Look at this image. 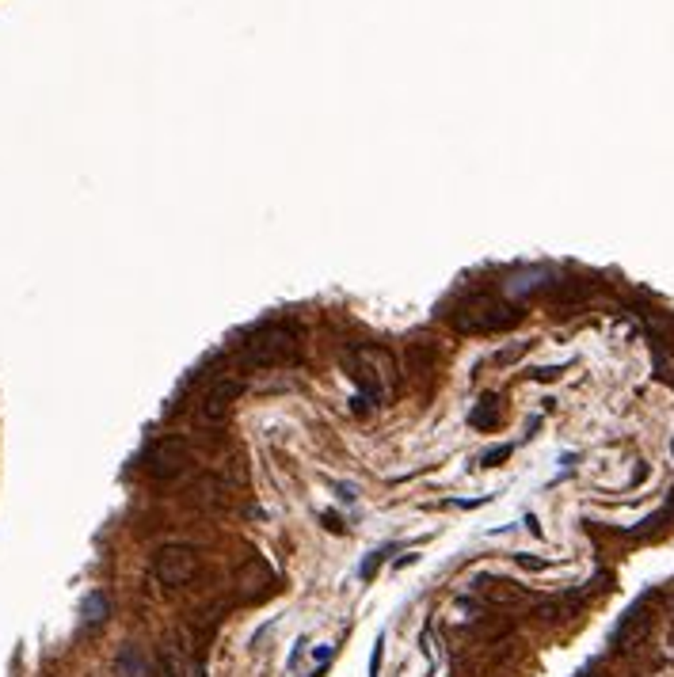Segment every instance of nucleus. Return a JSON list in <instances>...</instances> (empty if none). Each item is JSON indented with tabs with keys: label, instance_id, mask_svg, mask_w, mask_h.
Instances as JSON below:
<instances>
[{
	"label": "nucleus",
	"instance_id": "nucleus-1",
	"mask_svg": "<svg viewBox=\"0 0 674 677\" xmlns=\"http://www.w3.org/2000/svg\"><path fill=\"white\" fill-rule=\"evenodd\" d=\"M442 320L461 335H495V331L514 327L522 320V308L495 293H465L442 308Z\"/></svg>",
	"mask_w": 674,
	"mask_h": 677
},
{
	"label": "nucleus",
	"instance_id": "nucleus-2",
	"mask_svg": "<svg viewBox=\"0 0 674 677\" xmlns=\"http://www.w3.org/2000/svg\"><path fill=\"white\" fill-rule=\"evenodd\" d=\"M343 365H347V377L358 384L362 404L370 399L373 407H381L400 388V365H396L393 350H385V347H355L343 358Z\"/></svg>",
	"mask_w": 674,
	"mask_h": 677
},
{
	"label": "nucleus",
	"instance_id": "nucleus-3",
	"mask_svg": "<svg viewBox=\"0 0 674 677\" xmlns=\"http://www.w3.org/2000/svg\"><path fill=\"white\" fill-rule=\"evenodd\" d=\"M240 362L248 369H274V365L297 362V327L282 324V320H267V324L252 327L248 339L237 347Z\"/></svg>",
	"mask_w": 674,
	"mask_h": 677
},
{
	"label": "nucleus",
	"instance_id": "nucleus-4",
	"mask_svg": "<svg viewBox=\"0 0 674 677\" xmlns=\"http://www.w3.org/2000/svg\"><path fill=\"white\" fill-rule=\"evenodd\" d=\"M138 464L145 468L152 480H160V483H172V480H180V476L187 472V464H191V446H187L183 438H152L145 453L138 457Z\"/></svg>",
	"mask_w": 674,
	"mask_h": 677
},
{
	"label": "nucleus",
	"instance_id": "nucleus-5",
	"mask_svg": "<svg viewBox=\"0 0 674 677\" xmlns=\"http://www.w3.org/2000/svg\"><path fill=\"white\" fill-rule=\"evenodd\" d=\"M198 567V552L191 545H164L157 556H152V582L164 586V590H180V586L195 574Z\"/></svg>",
	"mask_w": 674,
	"mask_h": 677
},
{
	"label": "nucleus",
	"instance_id": "nucleus-6",
	"mask_svg": "<svg viewBox=\"0 0 674 677\" xmlns=\"http://www.w3.org/2000/svg\"><path fill=\"white\" fill-rule=\"evenodd\" d=\"M244 392V384L237 381L233 373H221L214 377V384L202 392V399H198V419L202 423H221V419L229 415V407H233V399Z\"/></svg>",
	"mask_w": 674,
	"mask_h": 677
},
{
	"label": "nucleus",
	"instance_id": "nucleus-7",
	"mask_svg": "<svg viewBox=\"0 0 674 677\" xmlns=\"http://www.w3.org/2000/svg\"><path fill=\"white\" fill-rule=\"evenodd\" d=\"M237 586H240V594H244V597H263L259 586L274 590V571H271V563H267V560H259V556H252L244 567H240Z\"/></svg>",
	"mask_w": 674,
	"mask_h": 677
},
{
	"label": "nucleus",
	"instance_id": "nucleus-8",
	"mask_svg": "<svg viewBox=\"0 0 674 677\" xmlns=\"http://www.w3.org/2000/svg\"><path fill=\"white\" fill-rule=\"evenodd\" d=\"M648 624H651V616H648L644 602L633 605V609H628V613L621 616V624H617V631H613V647H617V651H628V647H633V643H636V639L648 631Z\"/></svg>",
	"mask_w": 674,
	"mask_h": 677
},
{
	"label": "nucleus",
	"instance_id": "nucleus-9",
	"mask_svg": "<svg viewBox=\"0 0 674 677\" xmlns=\"http://www.w3.org/2000/svg\"><path fill=\"white\" fill-rule=\"evenodd\" d=\"M503 423V399L488 392V396H480V404L469 411V426L472 430H495Z\"/></svg>",
	"mask_w": 674,
	"mask_h": 677
},
{
	"label": "nucleus",
	"instance_id": "nucleus-10",
	"mask_svg": "<svg viewBox=\"0 0 674 677\" xmlns=\"http://www.w3.org/2000/svg\"><path fill=\"white\" fill-rule=\"evenodd\" d=\"M435 362H438V347H435V342H427V339H412V342H408V373L427 377L430 369H435Z\"/></svg>",
	"mask_w": 674,
	"mask_h": 677
},
{
	"label": "nucleus",
	"instance_id": "nucleus-11",
	"mask_svg": "<svg viewBox=\"0 0 674 677\" xmlns=\"http://www.w3.org/2000/svg\"><path fill=\"white\" fill-rule=\"evenodd\" d=\"M115 670L118 677H152L149 670V658H145V651L134 647V643H126L123 651H118V662H115Z\"/></svg>",
	"mask_w": 674,
	"mask_h": 677
},
{
	"label": "nucleus",
	"instance_id": "nucleus-12",
	"mask_svg": "<svg viewBox=\"0 0 674 677\" xmlns=\"http://www.w3.org/2000/svg\"><path fill=\"white\" fill-rule=\"evenodd\" d=\"M587 297H591V285L579 282V278L552 282V290H549V301H556V305H579V301H587Z\"/></svg>",
	"mask_w": 674,
	"mask_h": 677
},
{
	"label": "nucleus",
	"instance_id": "nucleus-13",
	"mask_svg": "<svg viewBox=\"0 0 674 677\" xmlns=\"http://www.w3.org/2000/svg\"><path fill=\"white\" fill-rule=\"evenodd\" d=\"M229 495V483L217 480V476H202V480H195V503L198 506H221Z\"/></svg>",
	"mask_w": 674,
	"mask_h": 677
},
{
	"label": "nucleus",
	"instance_id": "nucleus-14",
	"mask_svg": "<svg viewBox=\"0 0 674 677\" xmlns=\"http://www.w3.org/2000/svg\"><path fill=\"white\" fill-rule=\"evenodd\" d=\"M107 613H110V602H107V597L99 594V590L84 597V605H81V616H84V624H88V628L103 624V620H107Z\"/></svg>",
	"mask_w": 674,
	"mask_h": 677
},
{
	"label": "nucleus",
	"instance_id": "nucleus-15",
	"mask_svg": "<svg viewBox=\"0 0 674 677\" xmlns=\"http://www.w3.org/2000/svg\"><path fill=\"white\" fill-rule=\"evenodd\" d=\"M529 347H534V342H511V347L495 350L492 358H488V365H495V369H507V365H514L518 358H526V354H529Z\"/></svg>",
	"mask_w": 674,
	"mask_h": 677
},
{
	"label": "nucleus",
	"instance_id": "nucleus-16",
	"mask_svg": "<svg viewBox=\"0 0 674 677\" xmlns=\"http://www.w3.org/2000/svg\"><path fill=\"white\" fill-rule=\"evenodd\" d=\"M389 552H393V545H389V548H378V552H370V556H366V560H362V567H358V574H362V582H370V579H373V574H378V571H381V563H385V556H389Z\"/></svg>",
	"mask_w": 674,
	"mask_h": 677
},
{
	"label": "nucleus",
	"instance_id": "nucleus-17",
	"mask_svg": "<svg viewBox=\"0 0 674 677\" xmlns=\"http://www.w3.org/2000/svg\"><path fill=\"white\" fill-rule=\"evenodd\" d=\"M511 453H514L511 441H507V446H492L488 453H480V468H499L503 461H511Z\"/></svg>",
	"mask_w": 674,
	"mask_h": 677
},
{
	"label": "nucleus",
	"instance_id": "nucleus-18",
	"mask_svg": "<svg viewBox=\"0 0 674 677\" xmlns=\"http://www.w3.org/2000/svg\"><path fill=\"white\" fill-rule=\"evenodd\" d=\"M381 662H385V636L373 639V651H370V677H381Z\"/></svg>",
	"mask_w": 674,
	"mask_h": 677
},
{
	"label": "nucleus",
	"instance_id": "nucleus-19",
	"mask_svg": "<svg viewBox=\"0 0 674 677\" xmlns=\"http://www.w3.org/2000/svg\"><path fill=\"white\" fill-rule=\"evenodd\" d=\"M560 373H564V369H560V365H541V369H534V373H529V377H534V381H541V384H545V381H556Z\"/></svg>",
	"mask_w": 674,
	"mask_h": 677
},
{
	"label": "nucleus",
	"instance_id": "nucleus-20",
	"mask_svg": "<svg viewBox=\"0 0 674 677\" xmlns=\"http://www.w3.org/2000/svg\"><path fill=\"white\" fill-rule=\"evenodd\" d=\"M336 495H339V503H358V487L355 483H336Z\"/></svg>",
	"mask_w": 674,
	"mask_h": 677
},
{
	"label": "nucleus",
	"instance_id": "nucleus-21",
	"mask_svg": "<svg viewBox=\"0 0 674 677\" xmlns=\"http://www.w3.org/2000/svg\"><path fill=\"white\" fill-rule=\"evenodd\" d=\"M514 560L522 563V567H529V571H545V567H549L545 560H534V556H514Z\"/></svg>",
	"mask_w": 674,
	"mask_h": 677
},
{
	"label": "nucleus",
	"instance_id": "nucleus-22",
	"mask_svg": "<svg viewBox=\"0 0 674 677\" xmlns=\"http://www.w3.org/2000/svg\"><path fill=\"white\" fill-rule=\"evenodd\" d=\"M320 521L328 525V532H343V525H339V518H336V514H320Z\"/></svg>",
	"mask_w": 674,
	"mask_h": 677
},
{
	"label": "nucleus",
	"instance_id": "nucleus-23",
	"mask_svg": "<svg viewBox=\"0 0 674 677\" xmlns=\"http://www.w3.org/2000/svg\"><path fill=\"white\" fill-rule=\"evenodd\" d=\"M313 677H320V670H316V673H313Z\"/></svg>",
	"mask_w": 674,
	"mask_h": 677
}]
</instances>
